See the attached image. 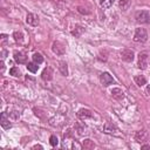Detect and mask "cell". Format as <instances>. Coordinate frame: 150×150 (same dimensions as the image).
Here are the masks:
<instances>
[{
  "label": "cell",
  "mask_w": 150,
  "mask_h": 150,
  "mask_svg": "<svg viewBox=\"0 0 150 150\" xmlns=\"http://www.w3.org/2000/svg\"><path fill=\"white\" fill-rule=\"evenodd\" d=\"M148 40V33L145 30V28H136L135 30V35H134V41L135 42H145Z\"/></svg>",
  "instance_id": "obj_1"
},
{
  "label": "cell",
  "mask_w": 150,
  "mask_h": 150,
  "mask_svg": "<svg viewBox=\"0 0 150 150\" xmlns=\"http://www.w3.org/2000/svg\"><path fill=\"white\" fill-rule=\"evenodd\" d=\"M135 19L139 23H149L150 22V14L146 11H138L135 14Z\"/></svg>",
  "instance_id": "obj_2"
},
{
  "label": "cell",
  "mask_w": 150,
  "mask_h": 150,
  "mask_svg": "<svg viewBox=\"0 0 150 150\" xmlns=\"http://www.w3.org/2000/svg\"><path fill=\"white\" fill-rule=\"evenodd\" d=\"M52 50L56 54V55H63L64 52H66V47L62 42L60 41H54L53 45H52Z\"/></svg>",
  "instance_id": "obj_3"
},
{
  "label": "cell",
  "mask_w": 150,
  "mask_h": 150,
  "mask_svg": "<svg viewBox=\"0 0 150 150\" xmlns=\"http://www.w3.org/2000/svg\"><path fill=\"white\" fill-rule=\"evenodd\" d=\"M134 57H135V54H134V52L131 49L125 48V49H123L121 52V59L123 61H125V62H132Z\"/></svg>",
  "instance_id": "obj_4"
},
{
  "label": "cell",
  "mask_w": 150,
  "mask_h": 150,
  "mask_svg": "<svg viewBox=\"0 0 150 150\" xmlns=\"http://www.w3.org/2000/svg\"><path fill=\"white\" fill-rule=\"evenodd\" d=\"M137 66H138V68L142 69V70L146 69V67H148V54H146V53H139Z\"/></svg>",
  "instance_id": "obj_5"
},
{
  "label": "cell",
  "mask_w": 150,
  "mask_h": 150,
  "mask_svg": "<svg viewBox=\"0 0 150 150\" xmlns=\"http://www.w3.org/2000/svg\"><path fill=\"white\" fill-rule=\"evenodd\" d=\"M100 81H101V83L103 84V86H109V84H111V83H114V79H112V76L109 74V73H107V71H104V73H102L101 75H100Z\"/></svg>",
  "instance_id": "obj_6"
},
{
  "label": "cell",
  "mask_w": 150,
  "mask_h": 150,
  "mask_svg": "<svg viewBox=\"0 0 150 150\" xmlns=\"http://www.w3.org/2000/svg\"><path fill=\"white\" fill-rule=\"evenodd\" d=\"M26 22H27L29 26L35 27V26L39 25V16L35 15V14H33V13H28V14H27V18H26Z\"/></svg>",
  "instance_id": "obj_7"
},
{
  "label": "cell",
  "mask_w": 150,
  "mask_h": 150,
  "mask_svg": "<svg viewBox=\"0 0 150 150\" xmlns=\"http://www.w3.org/2000/svg\"><path fill=\"white\" fill-rule=\"evenodd\" d=\"M75 130L77 131V134H79L80 136H83V135H88V134H89L88 128H87L83 123H81V122H77V123L75 124Z\"/></svg>",
  "instance_id": "obj_8"
},
{
  "label": "cell",
  "mask_w": 150,
  "mask_h": 150,
  "mask_svg": "<svg viewBox=\"0 0 150 150\" xmlns=\"http://www.w3.org/2000/svg\"><path fill=\"white\" fill-rule=\"evenodd\" d=\"M146 138H148V131H146L145 129H141V130L136 131V134H135V139H136L137 142H143V141H145Z\"/></svg>",
  "instance_id": "obj_9"
},
{
  "label": "cell",
  "mask_w": 150,
  "mask_h": 150,
  "mask_svg": "<svg viewBox=\"0 0 150 150\" xmlns=\"http://www.w3.org/2000/svg\"><path fill=\"white\" fill-rule=\"evenodd\" d=\"M41 77L45 81H50L53 79V70H52V68L50 67L45 68L43 71H42V74H41Z\"/></svg>",
  "instance_id": "obj_10"
},
{
  "label": "cell",
  "mask_w": 150,
  "mask_h": 150,
  "mask_svg": "<svg viewBox=\"0 0 150 150\" xmlns=\"http://www.w3.org/2000/svg\"><path fill=\"white\" fill-rule=\"evenodd\" d=\"M0 124H1V127H2L4 129H9V128L12 127L9 120L7 118L6 112H2V114H1V117H0Z\"/></svg>",
  "instance_id": "obj_11"
},
{
  "label": "cell",
  "mask_w": 150,
  "mask_h": 150,
  "mask_svg": "<svg viewBox=\"0 0 150 150\" xmlns=\"http://www.w3.org/2000/svg\"><path fill=\"white\" fill-rule=\"evenodd\" d=\"M77 116L81 118V120H86V118H90L93 116V112L89 110V109H80L77 111Z\"/></svg>",
  "instance_id": "obj_12"
},
{
  "label": "cell",
  "mask_w": 150,
  "mask_h": 150,
  "mask_svg": "<svg viewBox=\"0 0 150 150\" xmlns=\"http://www.w3.org/2000/svg\"><path fill=\"white\" fill-rule=\"evenodd\" d=\"M14 60H15L18 63L22 64V63H26V62H27V56H26L23 53L15 52V53H14Z\"/></svg>",
  "instance_id": "obj_13"
},
{
  "label": "cell",
  "mask_w": 150,
  "mask_h": 150,
  "mask_svg": "<svg viewBox=\"0 0 150 150\" xmlns=\"http://www.w3.org/2000/svg\"><path fill=\"white\" fill-rule=\"evenodd\" d=\"M111 96L114 98H116V100H121V98H123L124 93L120 88H114V89H111Z\"/></svg>",
  "instance_id": "obj_14"
},
{
  "label": "cell",
  "mask_w": 150,
  "mask_h": 150,
  "mask_svg": "<svg viewBox=\"0 0 150 150\" xmlns=\"http://www.w3.org/2000/svg\"><path fill=\"white\" fill-rule=\"evenodd\" d=\"M116 130H117L116 127H115L112 123H110V122H107V123L104 124V127H103V131H104L105 134H115Z\"/></svg>",
  "instance_id": "obj_15"
},
{
  "label": "cell",
  "mask_w": 150,
  "mask_h": 150,
  "mask_svg": "<svg viewBox=\"0 0 150 150\" xmlns=\"http://www.w3.org/2000/svg\"><path fill=\"white\" fill-rule=\"evenodd\" d=\"M134 80H135V82H136V84H137L138 87H142V86H144V84L146 83V79H145L143 75H136V76L134 77Z\"/></svg>",
  "instance_id": "obj_16"
},
{
  "label": "cell",
  "mask_w": 150,
  "mask_h": 150,
  "mask_svg": "<svg viewBox=\"0 0 150 150\" xmlns=\"http://www.w3.org/2000/svg\"><path fill=\"white\" fill-rule=\"evenodd\" d=\"M130 5H131V0H121L118 2V6L122 11H127L130 7Z\"/></svg>",
  "instance_id": "obj_17"
},
{
  "label": "cell",
  "mask_w": 150,
  "mask_h": 150,
  "mask_svg": "<svg viewBox=\"0 0 150 150\" xmlns=\"http://www.w3.org/2000/svg\"><path fill=\"white\" fill-rule=\"evenodd\" d=\"M59 64H60V66H59V68H60V70H61V74H62L63 76H67V75H68L67 63H66V62H63V61H61Z\"/></svg>",
  "instance_id": "obj_18"
},
{
  "label": "cell",
  "mask_w": 150,
  "mask_h": 150,
  "mask_svg": "<svg viewBox=\"0 0 150 150\" xmlns=\"http://www.w3.org/2000/svg\"><path fill=\"white\" fill-rule=\"evenodd\" d=\"M33 61L35 63H38V64H41L43 62V57H42V55L40 53H34L33 54Z\"/></svg>",
  "instance_id": "obj_19"
},
{
  "label": "cell",
  "mask_w": 150,
  "mask_h": 150,
  "mask_svg": "<svg viewBox=\"0 0 150 150\" xmlns=\"http://www.w3.org/2000/svg\"><path fill=\"white\" fill-rule=\"evenodd\" d=\"M38 68H39V66L35 62H28L27 63V69L29 71H32V73H36L38 71Z\"/></svg>",
  "instance_id": "obj_20"
},
{
  "label": "cell",
  "mask_w": 150,
  "mask_h": 150,
  "mask_svg": "<svg viewBox=\"0 0 150 150\" xmlns=\"http://www.w3.org/2000/svg\"><path fill=\"white\" fill-rule=\"evenodd\" d=\"M13 36H14V40L16 42H19V43H21L23 41V34H22V32H18L16 30V32H14Z\"/></svg>",
  "instance_id": "obj_21"
},
{
  "label": "cell",
  "mask_w": 150,
  "mask_h": 150,
  "mask_svg": "<svg viewBox=\"0 0 150 150\" xmlns=\"http://www.w3.org/2000/svg\"><path fill=\"white\" fill-rule=\"evenodd\" d=\"M114 1H115V0H100V5H101V7H103V8H109V7L114 4Z\"/></svg>",
  "instance_id": "obj_22"
},
{
  "label": "cell",
  "mask_w": 150,
  "mask_h": 150,
  "mask_svg": "<svg viewBox=\"0 0 150 150\" xmlns=\"http://www.w3.org/2000/svg\"><path fill=\"white\" fill-rule=\"evenodd\" d=\"M9 74H11V75H13V76H15V77H18V76H20V75H21L20 69H19L18 67H12V68L9 69Z\"/></svg>",
  "instance_id": "obj_23"
},
{
  "label": "cell",
  "mask_w": 150,
  "mask_h": 150,
  "mask_svg": "<svg viewBox=\"0 0 150 150\" xmlns=\"http://www.w3.org/2000/svg\"><path fill=\"white\" fill-rule=\"evenodd\" d=\"M83 146H84L86 149H93V148L95 146V144L93 143L91 139H84V142H83Z\"/></svg>",
  "instance_id": "obj_24"
},
{
  "label": "cell",
  "mask_w": 150,
  "mask_h": 150,
  "mask_svg": "<svg viewBox=\"0 0 150 150\" xmlns=\"http://www.w3.org/2000/svg\"><path fill=\"white\" fill-rule=\"evenodd\" d=\"M82 32H83V28H82L81 26H76V27H75V29L71 32V34H73V35H75V36H80Z\"/></svg>",
  "instance_id": "obj_25"
},
{
  "label": "cell",
  "mask_w": 150,
  "mask_h": 150,
  "mask_svg": "<svg viewBox=\"0 0 150 150\" xmlns=\"http://www.w3.org/2000/svg\"><path fill=\"white\" fill-rule=\"evenodd\" d=\"M49 143H50V145H52V146H56V145H57V143H59L57 137H56L55 135H52V136L49 137Z\"/></svg>",
  "instance_id": "obj_26"
},
{
  "label": "cell",
  "mask_w": 150,
  "mask_h": 150,
  "mask_svg": "<svg viewBox=\"0 0 150 150\" xmlns=\"http://www.w3.org/2000/svg\"><path fill=\"white\" fill-rule=\"evenodd\" d=\"M11 116H13V118H14V120H18V118L20 117V114H19V112H16V111H12V112H11Z\"/></svg>",
  "instance_id": "obj_27"
},
{
  "label": "cell",
  "mask_w": 150,
  "mask_h": 150,
  "mask_svg": "<svg viewBox=\"0 0 150 150\" xmlns=\"http://www.w3.org/2000/svg\"><path fill=\"white\" fill-rule=\"evenodd\" d=\"M1 40H2V42H5L7 40V35L6 34H1Z\"/></svg>",
  "instance_id": "obj_28"
},
{
  "label": "cell",
  "mask_w": 150,
  "mask_h": 150,
  "mask_svg": "<svg viewBox=\"0 0 150 150\" xmlns=\"http://www.w3.org/2000/svg\"><path fill=\"white\" fill-rule=\"evenodd\" d=\"M33 149H42V146H41V145H39V144H36V145H34V146H33Z\"/></svg>",
  "instance_id": "obj_29"
},
{
  "label": "cell",
  "mask_w": 150,
  "mask_h": 150,
  "mask_svg": "<svg viewBox=\"0 0 150 150\" xmlns=\"http://www.w3.org/2000/svg\"><path fill=\"white\" fill-rule=\"evenodd\" d=\"M142 149H150V145H142Z\"/></svg>",
  "instance_id": "obj_30"
},
{
  "label": "cell",
  "mask_w": 150,
  "mask_h": 150,
  "mask_svg": "<svg viewBox=\"0 0 150 150\" xmlns=\"http://www.w3.org/2000/svg\"><path fill=\"white\" fill-rule=\"evenodd\" d=\"M146 93H150V87H148V88H146Z\"/></svg>",
  "instance_id": "obj_31"
}]
</instances>
